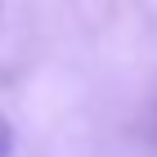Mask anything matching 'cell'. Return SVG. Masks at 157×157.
<instances>
[{
    "label": "cell",
    "mask_w": 157,
    "mask_h": 157,
    "mask_svg": "<svg viewBox=\"0 0 157 157\" xmlns=\"http://www.w3.org/2000/svg\"><path fill=\"white\" fill-rule=\"evenodd\" d=\"M0 157H13V126L0 117Z\"/></svg>",
    "instance_id": "cell-1"
}]
</instances>
